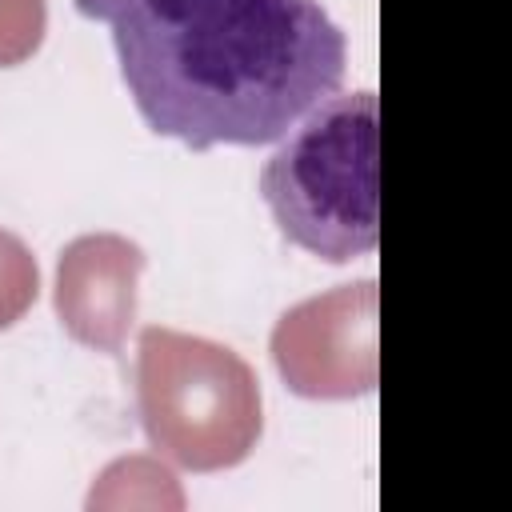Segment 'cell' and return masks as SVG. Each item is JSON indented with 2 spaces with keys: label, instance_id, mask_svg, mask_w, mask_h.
<instances>
[{
  "label": "cell",
  "instance_id": "52a82bcc",
  "mask_svg": "<svg viewBox=\"0 0 512 512\" xmlns=\"http://www.w3.org/2000/svg\"><path fill=\"white\" fill-rule=\"evenodd\" d=\"M44 36V0H0V64H20Z\"/></svg>",
  "mask_w": 512,
  "mask_h": 512
},
{
  "label": "cell",
  "instance_id": "6da1fadb",
  "mask_svg": "<svg viewBox=\"0 0 512 512\" xmlns=\"http://www.w3.org/2000/svg\"><path fill=\"white\" fill-rule=\"evenodd\" d=\"M76 12L112 28L148 128L188 148L280 140L348 64L320 0H76Z\"/></svg>",
  "mask_w": 512,
  "mask_h": 512
},
{
  "label": "cell",
  "instance_id": "5b68a950",
  "mask_svg": "<svg viewBox=\"0 0 512 512\" xmlns=\"http://www.w3.org/2000/svg\"><path fill=\"white\" fill-rule=\"evenodd\" d=\"M144 252L112 232L80 236L60 252L56 312L64 328L100 352H120L136 316V280Z\"/></svg>",
  "mask_w": 512,
  "mask_h": 512
},
{
  "label": "cell",
  "instance_id": "277c9868",
  "mask_svg": "<svg viewBox=\"0 0 512 512\" xmlns=\"http://www.w3.org/2000/svg\"><path fill=\"white\" fill-rule=\"evenodd\" d=\"M272 356L300 396L368 392L376 384V284H340L284 312L272 332Z\"/></svg>",
  "mask_w": 512,
  "mask_h": 512
},
{
  "label": "cell",
  "instance_id": "3957f363",
  "mask_svg": "<svg viewBox=\"0 0 512 512\" xmlns=\"http://www.w3.org/2000/svg\"><path fill=\"white\" fill-rule=\"evenodd\" d=\"M140 416L160 452L212 472L248 456L260 436V388L224 344L172 328L140 332Z\"/></svg>",
  "mask_w": 512,
  "mask_h": 512
},
{
  "label": "cell",
  "instance_id": "7a4b0ae2",
  "mask_svg": "<svg viewBox=\"0 0 512 512\" xmlns=\"http://www.w3.org/2000/svg\"><path fill=\"white\" fill-rule=\"evenodd\" d=\"M280 140L260 172L276 228L328 264L368 256L380 236L376 92H332Z\"/></svg>",
  "mask_w": 512,
  "mask_h": 512
},
{
  "label": "cell",
  "instance_id": "8992f818",
  "mask_svg": "<svg viewBox=\"0 0 512 512\" xmlns=\"http://www.w3.org/2000/svg\"><path fill=\"white\" fill-rule=\"evenodd\" d=\"M36 288H40V272L32 252L24 248L20 236L0 228V328L16 324L28 312V304L36 300Z\"/></svg>",
  "mask_w": 512,
  "mask_h": 512
}]
</instances>
